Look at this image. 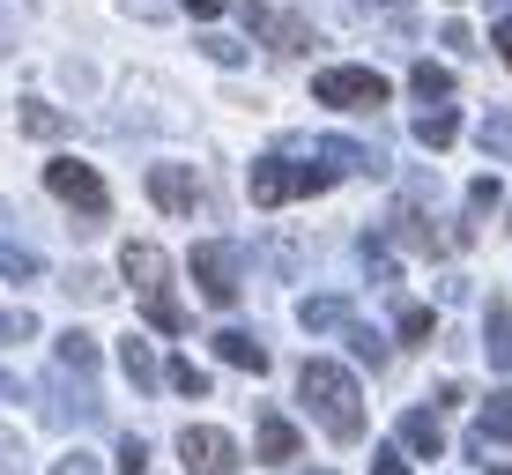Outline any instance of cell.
I'll use <instances>...</instances> for the list:
<instances>
[{"label":"cell","instance_id":"30","mask_svg":"<svg viewBox=\"0 0 512 475\" xmlns=\"http://www.w3.org/2000/svg\"><path fill=\"white\" fill-rule=\"evenodd\" d=\"M372 475H409V461H401V446H386L379 461H372Z\"/></svg>","mask_w":512,"mask_h":475},{"label":"cell","instance_id":"1","mask_svg":"<svg viewBox=\"0 0 512 475\" xmlns=\"http://www.w3.org/2000/svg\"><path fill=\"white\" fill-rule=\"evenodd\" d=\"M297 394H305V409L327 424L334 446H357L364 438V394H357V379H349L334 357H312L305 372H297Z\"/></svg>","mask_w":512,"mask_h":475},{"label":"cell","instance_id":"10","mask_svg":"<svg viewBox=\"0 0 512 475\" xmlns=\"http://www.w3.org/2000/svg\"><path fill=\"white\" fill-rule=\"evenodd\" d=\"M119 364H127V379L141 386V394H156V386H164V364H156V349L141 342V334H127V342H119Z\"/></svg>","mask_w":512,"mask_h":475},{"label":"cell","instance_id":"20","mask_svg":"<svg viewBox=\"0 0 512 475\" xmlns=\"http://www.w3.org/2000/svg\"><path fill=\"white\" fill-rule=\"evenodd\" d=\"M349 349H357V357H364V364H386V342H379V334H372V327H349Z\"/></svg>","mask_w":512,"mask_h":475},{"label":"cell","instance_id":"29","mask_svg":"<svg viewBox=\"0 0 512 475\" xmlns=\"http://www.w3.org/2000/svg\"><path fill=\"white\" fill-rule=\"evenodd\" d=\"M468 201H475V208H498V201H505V186H498V179H475V186H468Z\"/></svg>","mask_w":512,"mask_h":475},{"label":"cell","instance_id":"9","mask_svg":"<svg viewBox=\"0 0 512 475\" xmlns=\"http://www.w3.org/2000/svg\"><path fill=\"white\" fill-rule=\"evenodd\" d=\"M297 453H305V431L282 424V416H260V461H268V468H290Z\"/></svg>","mask_w":512,"mask_h":475},{"label":"cell","instance_id":"4","mask_svg":"<svg viewBox=\"0 0 512 475\" xmlns=\"http://www.w3.org/2000/svg\"><path fill=\"white\" fill-rule=\"evenodd\" d=\"M312 97L342 112V104H386L394 90H386V75H372V67H320V75H312Z\"/></svg>","mask_w":512,"mask_h":475},{"label":"cell","instance_id":"5","mask_svg":"<svg viewBox=\"0 0 512 475\" xmlns=\"http://www.w3.org/2000/svg\"><path fill=\"white\" fill-rule=\"evenodd\" d=\"M179 461H186V475H238V446H231V431H216V424H186Z\"/></svg>","mask_w":512,"mask_h":475},{"label":"cell","instance_id":"23","mask_svg":"<svg viewBox=\"0 0 512 475\" xmlns=\"http://www.w3.org/2000/svg\"><path fill=\"white\" fill-rule=\"evenodd\" d=\"M60 127H67V119L45 112V104H30V112H23V134H60Z\"/></svg>","mask_w":512,"mask_h":475},{"label":"cell","instance_id":"11","mask_svg":"<svg viewBox=\"0 0 512 475\" xmlns=\"http://www.w3.org/2000/svg\"><path fill=\"white\" fill-rule=\"evenodd\" d=\"M401 438H409L416 461H438V453H446V438H438V416H431V409H416L409 424H401Z\"/></svg>","mask_w":512,"mask_h":475},{"label":"cell","instance_id":"34","mask_svg":"<svg viewBox=\"0 0 512 475\" xmlns=\"http://www.w3.org/2000/svg\"><path fill=\"white\" fill-rule=\"evenodd\" d=\"M379 8H409V0H379Z\"/></svg>","mask_w":512,"mask_h":475},{"label":"cell","instance_id":"31","mask_svg":"<svg viewBox=\"0 0 512 475\" xmlns=\"http://www.w3.org/2000/svg\"><path fill=\"white\" fill-rule=\"evenodd\" d=\"M490 45H498V60L512 67V15H498V30H490Z\"/></svg>","mask_w":512,"mask_h":475},{"label":"cell","instance_id":"22","mask_svg":"<svg viewBox=\"0 0 512 475\" xmlns=\"http://www.w3.org/2000/svg\"><path fill=\"white\" fill-rule=\"evenodd\" d=\"M30 334H38L30 312H0V342H30Z\"/></svg>","mask_w":512,"mask_h":475},{"label":"cell","instance_id":"19","mask_svg":"<svg viewBox=\"0 0 512 475\" xmlns=\"http://www.w3.org/2000/svg\"><path fill=\"white\" fill-rule=\"evenodd\" d=\"M431 312H423V305H409V312H401V349H423V342H431Z\"/></svg>","mask_w":512,"mask_h":475},{"label":"cell","instance_id":"13","mask_svg":"<svg viewBox=\"0 0 512 475\" xmlns=\"http://www.w3.org/2000/svg\"><path fill=\"white\" fill-rule=\"evenodd\" d=\"M141 320H149L156 334H179L186 312H179V297H171V290H141Z\"/></svg>","mask_w":512,"mask_h":475},{"label":"cell","instance_id":"6","mask_svg":"<svg viewBox=\"0 0 512 475\" xmlns=\"http://www.w3.org/2000/svg\"><path fill=\"white\" fill-rule=\"evenodd\" d=\"M186 268H193V283H201V297H208V305H238V283H231V253H223L216 238H201V245H193V260H186Z\"/></svg>","mask_w":512,"mask_h":475},{"label":"cell","instance_id":"8","mask_svg":"<svg viewBox=\"0 0 512 475\" xmlns=\"http://www.w3.org/2000/svg\"><path fill=\"white\" fill-rule=\"evenodd\" d=\"M119 275H127L134 290H156V283H164V275H171V260L156 253L149 238H127V245H119Z\"/></svg>","mask_w":512,"mask_h":475},{"label":"cell","instance_id":"27","mask_svg":"<svg viewBox=\"0 0 512 475\" xmlns=\"http://www.w3.org/2000/svg\"><path fill=\"white\" fill-rule=\"evenodd\" d=\"M483 142L498 149V156H512V119H483Z\"/></svg>","mask_w":512,"mask_h":475},{"label":"cell","instance_id":"24","mask_svg":"<svg viewBox=\"0 0 512 475\" xmlns=\"http://www.w3.org/2000/svg\"><path fill=\"white\" fill-rule=\"evenodd\" d=\"M342 320V305H334V297H305V327H334Z\"/></svg>","mask_w":512,"mask_h":475},{"label":"cell","instance_id":"7","mask_svg":"<svg viewBox=\"0 0 512 475\" xmlns=\"http://www.w3.org/2000/svg\"><path fill=\"white\" fill-rule=\"evenodd\" d=\"M149 201L164 208V216H193L201 186H193V171H186V164H156V171H149Z\"/></svg>","mask_w":512,"mask_h":475},{"label":"cell","instance_id":"21","mask_svg":"<svg viewBox=\"0 0 512 475\" xmlns=\"http://www.w3.org/2000/svg\"><path fill=\"white\" fill-rule=\"evenodd\" d=\"M119 475H149V446L141 438H119Z\"/></svg>","mask_w":512,"mask_h":475},{"label":"cell","instance_id":"12","mask_svg":"<svg viewBox=\"0 0 512 475\" xmlns=\"http://www.w3.org/2000/svg\"><path fill=\"white\" fill-rule=\"evenodd\" d=\"M216 357H231L238 372H268V349H260L253 334H238V327H231V334H216Z\"/></svg>","mask_w":512,"mask_h":475},{"label":"cell","instance_id":"33","mask_svg":"<svg viewBox=\"0 0 512 475\" xmlns=\"http://www.w3.org/2000/svg\"><path fill=\"white\" fill-rule=\"evenodd\" d=\"M0 394H15V379H8V372H0Z\"/></svg>","mask_w":512,"mask_h":475},{"label":"cell","instance_id":"16","mask_svg":"<svg viewBox=\"0 0 512 475\" xmlns=\"http://www.w3.org/2000/svg\"><path fill=\"white\" fill-rule=\"evenodd\" d=\"M60 364H67V372H90V364H97V342H90V334H60Z\"/></svg>","mask_w":512,"mask_h":475},{"label":"cell","instance_id":"26","mask_svg":"<svg viewBox=\"0 0 512 475\" xmlns=\"http://www.w3.org/2000/svg\"><path fill=\"white\" fill-rule=\"evenodd\" d=\"M201 52H208V60H223V67H238V60H245V45H238V38H201Z\"/></svg>","mask_w":512,"mask_h":475},{"label":"cell","instance_id":"15","mask_svg":"<svg viewBox=\"0 0 512 475\" xmlns=\"http://www.w3.org/2000/svg\"><path fill=\"white\" fill-rule=\"evenodd\" d=\"M416 142L423 149H453V142H461V119H453V112H423L416 119Z\"/></svg>","mask_w":512,"mask_h":475},{"label":"cell","instance_id":"28","mask_svg":"<svg viewBox=\"0 0 512 475\" xmlns=\"http://www.w3.org/2000/svg\"><path fill=\"white\" fill-rule=\"evenodd\" d=\"M52 475H104V461H90V453H67V461H52Z\"/></svg>","mask_w":512,"mask_h":475},{"label":"cell","instance_id":"18","mask_svg":"<svg viewBox=\"0 0 512 475\" xmlns=\"http://www.w3.org/2000/svg\"><path fill=\"white\" fill-rule=\"evenodd\" d=\"M409 90H416V97H453V75H446V67H431V60H423L416 75H409Z\"/></svg>","mask_w":512,"mask_h":475},{"label":"cell","instance_id":"3","mask_svg":"<svg viewBox=\"0 0 512 475\" xmlns=\"http://www.w3.org/2000/svg\"><path fill=\"white\" fill-rule=\"evenodd\" d=\"M45 193H60V201L82 208V216H104V208H112L104 179H97L90 164H75V156H52V164H45Z\"/></svg>","mask_w":512,"mask_h":475},{"label":"cell","instance_id":"35","mask_svg":"<svg viewBox=\"0 0 512 475\" xmlns=\"http://www.w3.org/2000/svg\"><path fill=\"white\" fill-rule=\"evenodd\" d=\"M498 475H512V468H498Z\"/></svg>","mask_w":512,"mask_h":475},{"label":"cell","instance_id":"14","mask_svg":"<svg viewBox=\"0 0 512 475\" xmlns=\"http://www.w3.org/2000/svg\"><path fill=\"white\" fill-rule=\"evenodd\" d=\"M490 364L512 372V305L505 297H490Z\"/></svg>","mask_w":512,"mask_h":475},{"label":"cell","instance_id":"2","mask_svg":"<svg viewBox=\"0 0 512 475\" xmlns=\"http://www.w3.org/2000/svg\"><path fill=\"white\" fill-rule=\"evenodd\" d=\"M334 186V164H282V156H268V164H253V201L260 208H282V201H297V193H327Z\"/></svg>","mask_w":512,"mask_h":475},{"label":"cell","instance_id":"25","mask_svg":"<svg viewBox=\"0 0 512 475\" xmlns=\"http://www.w3.org/2000/svg\"><path fill=\"white\" fill-rule=\"evenodd\" d=\"M164 379H171V386H179V394H193V401H201V394H208V379H201V372H193V364H171V372H164Z\"/></svg>","mask_w":512,"mask_h":475},{"label":"cell","instance_id":"17","mask_svg":"<svg viewBox=\"0 0 512 475\" xmlns=\"http://www.w3.org/2000/svg\"><path fill=\"white\" fill-rule=\"evenodd\" d=\"M483 438H512V394H490L483 401Z\"/></svg>","mask_w":512,"mask_h":475},{"label":"cell","instance_id":"32","mask_svg":"<svg viewBox=\"0 0 512 475\" xmlns=\"http://www.w3.org/2000/svg\"><path fill=\"white\" fill-rule=\"evenodd\" d=\"M179 8H186V15H201V23H216V15H223V0H179Z\"/></svg>","mask_w":512,"mask_h":475}]
</instances>
